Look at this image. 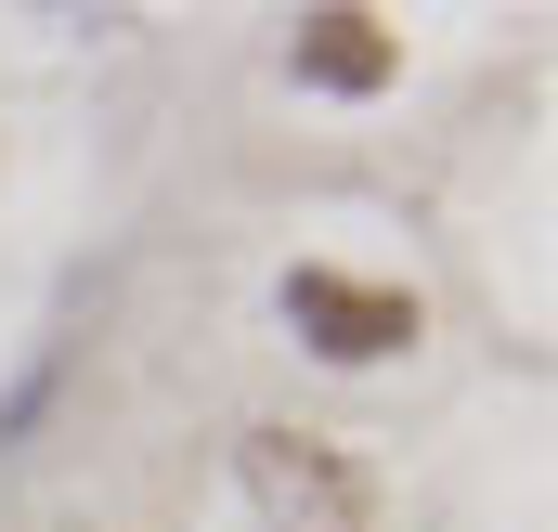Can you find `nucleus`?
<instances>
[{
	"label": "nucleus",
	"instance_id": "nucleus-1",
	"mask_svg": "<svg viewBox=\"0 0 558 532\" xmlns=\"http://www.w3.org/2000/svg\"><path fill=\"white\" fill-rule=\"evenodd\" d=\"M234 481H247L260 532H377V481L338 442H312V428H247L234 442Z\"/></svg>",
	"mask_w": 558,
	"mask_h": 532
},
{
	"label": "nucleus",
	"instance_id": "nucleus-2",
	"mask_svg": "<svg viewBox=\"0 0 558 532\" xmlns=\"http://www.w3.org/2000/svg\"><path fill=\"white\" fill-rule=\"evenodd\" d=\"M286 312H299L312 351H338V364H377V351H403L428 325L403 286H351V273H286Z\"/></svg>",
	"mask_w": 558,
	"mask_h": 532
},
{
	"label": "nucleus",
	"instance_id": "nucleus-3",
	"mask_svg": "<svg viewBox=\"0 0 558 532\" xmlns=\"http://www.w3.org/2000/svg\"><path fill=\"white\" fill-rule=\"evenodd\" d=\"M299 78L312 92H377L390 78V26L377 13H312L299 26Z\"/></svg>",
	"mask_w": 558,
	"mask_h": 532
}]
</instances>
